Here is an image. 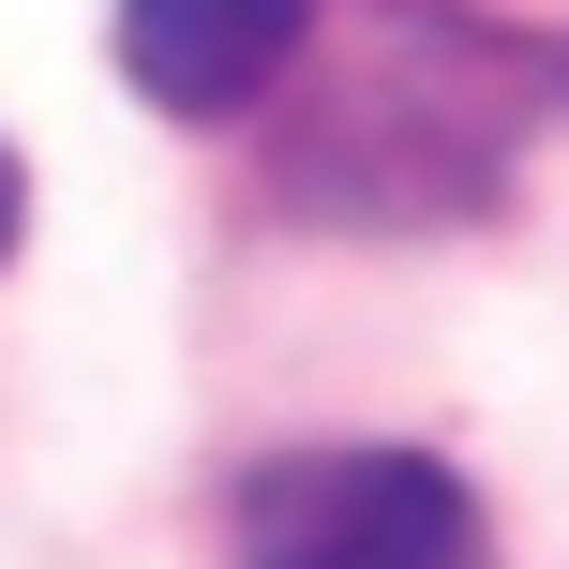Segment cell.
I'll return each instance as SVG.
<instances>
[{"label":"cell","instance_id":"6da1fadb","mask_svg":"<svg viewBox=\"0 0 569 569\" xmlns=\"http://www.w3.org/2000/svg\"><path fill=\"white\" fill-rule=\"evenodd\" d=\"M525 76L510 30L435 16V0H360V46L315 76L300 136H284V196L330 226H450L525 166Z\"/></svg>","mask_w":569,"mask_h":569},{"label":"cell","instance_id":"7a4b0ae2","mask_svg":"<svg viewBox=\"0 0 569 569\" xmlns=\"http://www.w3.org/2000/svg\"><path fill=\"white\" fill-rule=\"evenodd\" d=\"M240 569H480V495L435 450H284L240 480Z\"/></svg>","mask_w":569,"mask_h":569},{"label":"cell","instance_id":"3957f363","mask_svg":"<svg viewBox=\"0 0 569 569\" xmlns=\"http://www.w3.org/2000/svg\"><path fill=\"white\" fill-rule=\"evenodd\" d=\"M315 0H120V76L166 120H240L300 76Z\"/></svg>","mask_w":569,"mask_h":569},{"label":"cell","instance_id":"277c9868","mask_svg":"<svg viewBox=\"0 0 569 569\" xmlns=\"http://www.w3.org/2000/svg\"><path fill=\"white\" fill-rule=\"evenodd\" d=\"M16 226H30V180H16V150H0V256H16Z\"/></svg>","mask_w":569,"mask_h":569}]
</instances>
